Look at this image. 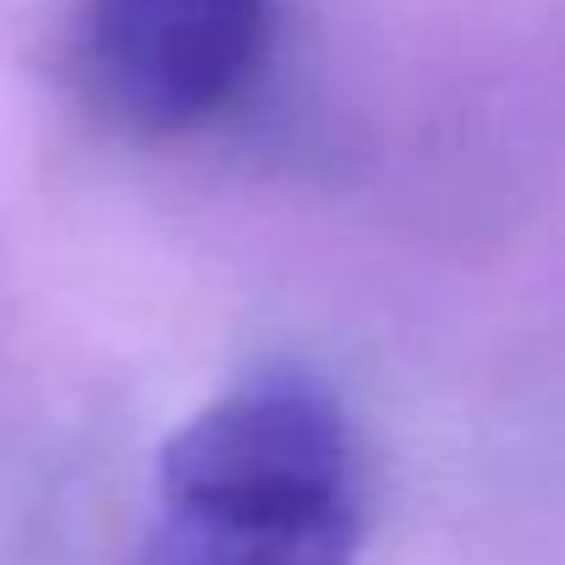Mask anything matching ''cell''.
Masks as SVG:
<instances>
[{
    "mask_svg": "<svg viewBox=\"0 0 565 565\" xmlns=\"http://www.w3.org/2000/svg\"><path fill=\"white\" fill-rule=\"evenodd\" d=\"M154 489L149 565H358L363 461L313 374L220 390L166 439Z\"/></svg>",
    "mask_w": 565,
    "mask_h": 565,
    "instance_id": "obj_1",
    "label": "cell"
},
{
    "mask_svg": "<svg viewBox=\"0 0 565 565\" xmlns=\"http://www.w3.org/2000/svg\"><path fill=\"white\" fill-rule=\"evenodd\" d=\"M269 22L275 0H83L77 61L116 121L171 138L253 83Z\"/></svg>",
    "mask_w": 565,
    "mask_h": 565,
    "instance_id": "obj_2",
    "label": "cell"
}]
</instances>
